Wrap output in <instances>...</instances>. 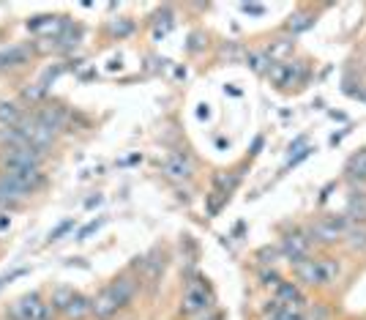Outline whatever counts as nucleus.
<instances>
[{
    "label": "nucleus",
    "instance_id": "nucleus-2",
    "mask_svg": "<svg viewBox=\"0 0 366 320\" xmlns=\"http://www.w3.org/2000/svg\"><path fill=\"white\" fill-rule=\"evenodd\" d=\"M295 277L306 282V285H331L339 277V263L331 257H320V260H301L295 263Z\"/></svg>",
    "mask_w": 366,
    "mask_h": 320
},
{
    "label": "nucleus",
    "instance_id": "nucleus-19",
    "mask_svg": "<svg viewBox=\"0 0 366 320\" xmlns=\"http://www.w3.org/2000/svg\"><path fill=\"white\" fill-rule=\"evenodd\" d=\"M312 22H314L312 14H295L293 20L287 22V28H290L293 33H301V30H306V28H312Z\"/></svg>",
    "mask_w": 366,
    "mask_h": 320
},
{
    "label": "nucleus",
    "instance_id": "nucleus-21",
    "mask_svg": "<svg viewBox=\"0 0 366 320\" xmlns=\"http://www.w3.org/2000/svg\"><path fill=\"white\" fill-rule=\"evenodd\" d=\"M71 227H74V219H69V222H63V225H58V227H55V230L49 233V241H58V238H61V235L69 233Z\"/></svg>",
    "mask_w": 366,
    "mask_h": 320
},
{
    "label": "nucleus",
    "instance_id": "nucleus-18",
    "mask_svg": "<svg viewBox=\"0 0 366 320\" xmlns=\"http://www.w3.org/2000/svg\"><path fill=\"white\" fill-rule=\"evenodd\" d=\"M25 64V49L14 47L8 52H0V69H8V66H20Z\"/></svg>",
    "mask_w": 366,
    "mask_h": 320
},
{
    "label": "nucleus",
    "instance_id": "nucleus-6",
    "mask_svg": "<svg viewBox=\"0 0 366 320\" xmlns=\"http://www.w3.org/2000/svg\"><path fill=\"white\" fill-rule=\"evenodd\" d=\"M211 307V296H208V288L203 282H189L186 285V293H183V315H197L205 312Z\"/></svg>",
    "mask_w": 366,
    "mask_h": 320
},
{
    "label": "nucleus",
    "instance_id": "nucleus-4",
    "mask_svg": "<svg viewBox=\"0 0 366 320\" xmlns=\"http://www.w3.org/2000/svg\"><path fill=\"white\" fill-rule=\"evenodd\" d=\"M347 230H350L347 216H323V219H317V222L312 225V230H309V241H317V244H333V241H339Z\"/></svg>",
    "mask_w": 366,
    "mask_h": 320
},
{
    "label": "nucleus",
    "instance_id": "nucleus-22",
    "mask_svg": "<svg viewBox=\"0 0 366 320\" xmlns=\"http://www.w3.org/2000/svg\"><path fill=\"white\" fill-rule=\"evenodd\" d=\"M273 320H306L304 312H290V309H279L276 315H273Z\"/></svg>",
    "mask_w": 366,
    "mask_h": 320
},
{
    "label": "nucleus",
    "instance_id": "nucleus-9",
    "mask_svg": "<svg viewBox=\"0 0 366 320\" xmlns=\"http://www.w3.org/2000/svg\"><path fill=\"white\" fill-rule=\"evenodd\" d=\"M164 172L172 181H183V178L191 175V159L186 153H167L164 156Z\"/></svg>",
    "mask_w": 366,
    "mask_h": 320
},
{
    "label": "nucleus",
    "instance_id": "nucleus-24",
    "mask_svg": "<svg viewBox=\"0 0 366 320\" xmlns=\"http://www.w3.org/2000/svg\"><path fill=\"white\" fill-rule=\"evenodd\" d=\"M263 282H265V285H273V288H276V285H279L282 279L276 277V271H265V274H263Z\"/></svg>",
    "mask_w": 366,
    "mask_h": 320
},
{
    "label": "nucleus",
    "instance_id": "nucleus-26",
    "mask_svg": "<svg viewBox=\"0 0 366 320\" xmlns=\"http://www.w3.org/2000/svg\"><path fill=\"white\" fill-rule=\"evenodd\" d=\"M244 11H252V14H263V6H244Z\"/></svg>",
    "mask_w": 366,
    "mask_h": 320
},
{
    "label": "nucleus",
    "instance_id": "nucleus-17",
    "mask_svg": "<svg viewBox=\"0 0 366 320\" xmlns=\"http://www.w3.org/2000/svg\"><path fill=\"white\" fill-rule=\"evenodd\" d=\"M345 235L350 238V247H353V249L364 252V249H366V225H358V227H350V230H347Z\"/></svg>",
    "mask_w": 366,
    "mask_h": 320
},
{
    "label": "nucleus",
    "instance_id": "nucleus-14",
    "mask_svg": "<svg viewBox=\"0 0 366 320\" xmlns=\"http://www.w3.org/2000/svg\"><path fill=\"white\" fill-rule=\"evenodd\" d=\"M22 118H25V115L20 112L17 105H11V102H3V105H0V124H3V129L17 126Z\"/></svg>",
    "mask_w": 366,
    "mask_h": 320
},
{
    "label": "nucleus",
    "instance_id": "nucleus-28",
    "mask_svg": "<svg viewBox=\"0 0 366 320\" xmlns=\"http://www.w3.org/2000/svg\"><path fill=\"white\" fill-rule=\"evenodd\" d=\"M211 320H216V318H211Z\"/></svg>",
    "mask_w": 366,
    "mask_h": 320
},
{
    "label": "nucleus",
    "instance_id": "nucleus-11",
    "mask_svg": "<svg viewBox=\"0 0 366 320\" xmlns=\"http://www.w3.org/2000/svg\"><path fill=\"white\" fill-rule=\"evenodd\" d=\"M347 222L353 219V222H358V225H364L366 222V194L364 192H353L350 197V203H347Z\"/></svg>",
    "mask_w": 366,
    "mask_h": 320
},
{
    "label": "nucleus",
    "instance_id": "nucleus-12",
    "mask_svg": "<svg viewBox=\"0 0 366 320\" xmlns=\"http://www.w3.org/2000/svg\"><path fill=\"white\" fill-rule=\"evenodd\" d=\"M268 77H271V83L279 88L290 85L293 80H295V69L290 64H271V69H268Z\"/></svg>",
    "mask_w": 366,
    "mask_h": 320
},
{
    "label": "nucleus",
    "instance_id": "nucleus-10",
    "mask_svg": "<svg viewBox=\"0 0 366 320\" xmlns=\"http://www.w3.org/2000/svg\"><path fill=\"white\" fill-rule=\"evenodd\" d=\"M25 197H30V194L22 192L20 186H14L11 181H6V178L0 175V206H6V208H14V206H20Z\"/></svg>",
    "mask_w": 366,
    "mask_h": 320
},
{
    "label": "nucleus",
    "instance_id": "nucleus-27",
    "mask_svg": "<svg viewBox=\"0 0 366 320\" xmlns=\"http://www.w3.org/2000/svg\"><path fill=\"white\" fill-rule=\"evenodd\" d=\"M20 274H25V271H14V274H11V277H0V288H3V285H6V282H8V279L20 277Z\"/></svg>",
    "mask_w": 366,
    "mask_h": 320
},
{
    "label": "nucleus",
    "instance_id": "nucleus-8",
    "mask_svg": "<svg viewBox=\"0 0 366 320\" xmlns=\"http://www.w3.org/2000/svg\"><path fill=\"white\" fill-rule=\"evenodd\" d=\"M309 249H312V241L306 238V235H287L285 241H282V255L295 266V263H301L309 257Z\"/></svg>",
    "mask_w": 366,
    "mask_h": 320
},
{
    "label": "nucleus",
    "instance_id": "nucleus-23",
    "mask_svg": "<svg viewBox=\"0 0 366 320\" xmlns=\"http://www.w3.org/2000/svg\"><path fill=\"white\" fill-rule=\"evenodd\" d=\"M99 227H102V219H96V222H90L88 227H82V230H80V238H88V235L93 233V230H99Z\"/></svg>",
    "mask_w": 366,
    "mask_h": 320
},
{
    "label": "nucleus",
    "instance_id": "nucleus-15",
    "mask_svg": "<svg viewBox=\"0 0 366 320\" xmlns=\"http://www.w3.org/2000/svg\"><path fill=\"white\" fill-rule=\"evenodd\" d=\"M74 296H77V293H74L71 288H58V290L52 293V299H49V307H52V309H58V312H66Z\"/></svg>",
    "mask_w": 366,
    "mask_h": 320
},
{
    "label": "nucleus",
    "instance_id": "nucleus-7",
    "mask_svg": "<svg viewBox=\"0 0 366 320\" xmlns=\"http://www.w3.org/2000/svg\"><path fill=\"white\" fill-rule=\"evenodd\" d=\"M276 304H279V309H290V312H304L306 307V299L304 293L298 290V285H293V282H279L276 285Z\"/></svg>",
    "mask_w": 366,
    "mask_h": 320
},
{
    "label": "nucleus",
    "instance_id": "nucleus-20",
    "mask_svg": "<svg viewBox=\"0 0 366 320\" xmlns=\"http://www.w3.org/2000/svg\"><path fill=\"white\" fill-rule=\"evenodd\" d=\"M249 64H252V69H254V71H265V69H271V64H273V61H268V58H265V55H260V52H252V55H249Z\"/></svg>",
    "mask_w": 366,
    "mask_h": 320
},
{
    "label": "nucleus",
    "instance_id": "nucleus-25",
    "mask_svg": "<svg viewBox=\"0 0 366 320\" xmlns=\"http://www.w3.org/2000/svg\"><path fill=\"white\" fill-rule=\"evenodd\" d=\"M260 257H263V263H273V257H276V249H263V252H260Z\"/></svg>",
    "mask_w": 366,
    "mask_h": 320
},
{
    "label": "nucleus",
    "instance_id": "nucleus-3",
    "mask_svg": "<svg viewBox=\"0 0 366 320\" xmlns=\"http://www.w3.org/2000/svg\"><path fill=\"white\" fill-rule=\"evenodd\" d=\"M44 153L30 146H14L0 150V167L3 170H41Z\"/></svg>",
    "mask_w": 366,
    "mask_h": 320
},
{
    "label": "nucleus",
    "instance_id": "nucleus-13",
    "mask_svg": "<svg viewBox=\"0 0 366 320\" xmlns=\"http://www.w3.org/2000/svg\"><path fill=\"white\" fill-rule=\"evenodd\" d=\"M347 178L355 181V184H366V150H358L347 162Z\"/></svg>",
    "mask_w": 366,
    "mask_h": 320
},
{
    "label": "nucleus",
    "instance_id": "nucleus-5",
    "mask_svg": "<svg viewBox=\"0 0 366 320\" xmlns=\"http://www.w3.org/2000/svg\"><path fill=\"white\" fill-rule=\"evenodd\" d=\"M49 304H44L39 293L22 296L14 307H11V318L14 320H49Z\"/></svg>",
    "mask_w": 366,
    "mask_h": 320
},
{
    "label": "nucleus",
    "instance_id": "nucleus-1",
    "mask_svg": "<svg viewBox=\"0 0 366 320\" xmlns=\"http://www.w3.org/2000/svg\"><path fill=\"white\" fill-rule=\"evenodd\" d=\"M134 293H137V285L131 279H118V282L107 285L102 293L90 301V312L99 320H110L112 315H118L123 307L131 304Z\"/></svg>",
    "mask_w": 366,
    "mask_h": 320
},
{
    "label": "nucleus",
    "instance_id": "nucleus-16",
    "mask_svg": "<svg viewBox=\"0 0 366 320\" xmlns=\"http://www.w3.org/2000/svg\"><path fill=\"white\" fill-rule=\"evenodd\" d=\"M88 312H90V301L85 299V296H80V293L71 299L69 309H66V315H69V318H74V320H82Z\"/></svg>",
    "mask_w": 366,
    "mask_h": 320
}]
</instances>
